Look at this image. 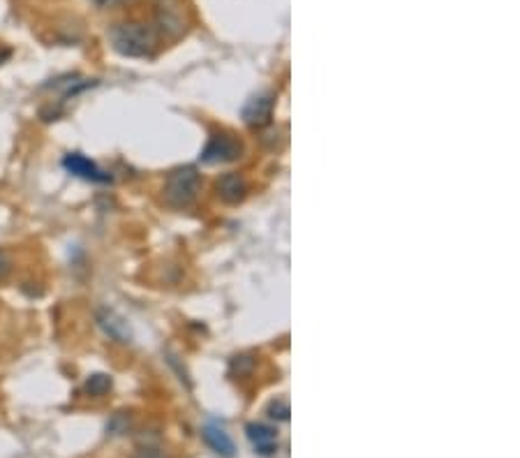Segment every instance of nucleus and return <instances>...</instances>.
<instances>
[{"label":"nucleus","instance_id":"dca6fc26","mask_svg":"<svg viewBox=\"0 0 520 458\" xmlns=\"http://www.w3.org/2000/svg\"><path fill=\"white\" fill-rule=\"evenodd\" d=\"M93 3L99 7V10H107V7H114L116 3H119V0H93Z\"/></svg>","mask_w":520,"mask_h":458},{"label":"nucleus","instance_id":"9d476101","mask_svg":"<svg viewBox=\"0 0 520 458\" xmlns=\"http://www.w3.org/2000/svg\"><path fill=\"white\" fill-rule=\"evenodd\" d=\"M204 440L206 445L213 449L215 454L220 456H234V440L229 438V433L215 426V423H208V426L204 428Z\"/></svg>","mask_w":520,"mask_h":458},{"label":"nucleus","instance_id":"f257e3e1","mask_svg":"<svg viewBox=\"0 0 520 458\" xmlns=\"http://www.w3.org/2000/svg\"><path fill=\"white\" fill-rule=\"evenodd\" d=\"M109 40L116 52L128 58H144L155 52V32L144 23H116L109 30Z\"/></svg>","mask_w":520,"mask_h":458},{"label":"nucleus","instance_id":"0eeeda50","mask_svg":"<svg viewBox=\"0 0 520 458\" xmlns=\"http://www.w3.org/2000/svg\"><path fill=\"white\" fill-rule=\"evenodd\" d=\"M248 440L255 447V452L262 456H271L278 449V430L266 426V423H250Z\"/></svg>","mask_w":520,"mask_h":458},{"label":"nucleus","instance_id":"9b49d317","mask_svg":"<svg viewBox=\"0 0 520 458\" xmlns=\"http://www.w3.org/2000/svg\"><path fill=\"white\" fill-rule=\"evenodd\" d=\"M83 389H86L88 396L99 398V396H104L109 389H111V378L104 375V373H95V375H90V378L86 380Z\"/></svg>","mask_w":520,"mask_h":458},{"label":"nucleus","instance_id":"423d86ee","mask_svg":"<svg viewBox=\"0 0 520 458\" xmlns=\"http://www.w3.org/2000/svg\"><path fill=\"white\" fill-rule=\"evenodd\" d=\"M97 324L104 329V333H107L109 338L116 340V343H130V340H132L130 324L125 322L116 311H109V308L99 311L97 313Z\"/></svg>","mask_w":520,"mask_h":458},{"label":"nucleus","instance_id":"2eb2a0df","mask_svg":"<svg viewBox=\"0 0 520 458\" xmlns=\"http://www.w3.org/2000/svg\"><path fill=\"white\" fill-rule=\"evenodd\" d=\"M10 58H12V49L5 47V44H0V65H5L7 61H10Z\"/></svg>","mask_w":520,"mask_h":458},{"label":"nucleus","instance_id":"ddd939ff","mask_svg":"<svg viewBox=\"0 0 520 458\" xmlns=\"http://www.w3.org/2000/svg\"><path fill=\"white\" fill-rule=\"evenodd\" d=\"M12 271V260L10 255L5 253V250H0V280L7 278V273Z\"/></svg>","mask_w":520,"mask_h":458},{"label":"nucleus","instance_id":"20e7f679","mask_svg":"<svg viewBox=\"0 0 520 458\" xmlns=\"http://www.w3.org/2000/svg\"><path fill=\"white\" fill-rule=\"evenodd\" d=\"M63 167L70 174H74V176H79L83 181H93V183H109V181H111L109 174H104L93 160H88V157L81 155V153L65 155L63 157Z\"/></svg>","mask_w":520,"mask_h":458},{"label":"nucleus","instance_id":"1a4fd4ad","mask_svg":"<svg viewBox=\"0 0 520 458\" xmlns=\"http://www.w3.org/2000/svg\"><path fill=\"white\" fill-rule=\"evenodd\" d=\"M217 195H220L222 202L238 204L248 195V183L243 181V176H238V174H224V176L217 181Z\"/></svg>","mask_w":520,"mask_h":458},{"label":"nucleus","instance_id":"6e6552de","mask_svg":"<svg viewBox=\"0 0 520 458\" xmlns=\"http://www.w3.org/2000/svg\"><path fill=\"white\" fill-rule=\"evenodd\" d=\"M155 14H157V23H160V28L169 32V35H179V32L186 28V19H183V7H181L179 0L174 3V7L167 5V3H157Z\"/></svg>","mask_w":520,"mask_h":458},{"label":"nucleus","instance_id":"39448f33","mask_svg":"<svg viewBox=\"0 0 520 458\" xmlns=\"http://www.w3.org/2000/svg\"><path fill=\"white\" fill-rule=\"evenodd\" d=\"M243 121L253 128H264V125L271 123L273 116V97L271 95H255L250 97L246 107H243Z\"/></svg>","mask_w":520,"mask_h":458},{"label":"nucleus","instance_id":"f8f14e48","mask_svg":"<svg viewBox=\"0 0 520 458\" xmlns=\"http://www.w3.org/2000/svg\"><path fill=\"white\" fill-rule=\"evenodd\" d=\"M268 416L271 419H278V421H287L289 419V405L284 401H275L268 405Z\"/></svg>","mask_w":520,"mask_h":458},{"label":"nucleus","instance_id":"f03ea898","mask_svg":"<svg viewBox=\"0 0 520 458\" xmlns=\"http://www.w3.org/2000/svg\"><path fill=\"white\" fill-rule=\"evenodd\" d=\"M199 174L195 167H181L171 171L164 183V202L174 208H186L197 199L199 193Z\"/></svg>","mask_w":520,"mask_h":458},{"label":"nucleus","instance_id":"4468645a","mask_svg":"<svg viewBox=\"0 0 520 458\" xmlns=\"http://www.w3.org/2000/svg\"><path fill=\"white\" fill-rule=\"evenodd\" d=\"M134 458H162V452L155 447H139Z\"/></svg>","mask_w":520,"mask_h":458},{"label":"nucleus","instance_id":"7ed1b4c3","mask_svg":"<svg viewBox=\"0 0 520 458\" xmlns=\"http://www.w3.org/2000/svg\"><path fill=\"white\" fill-rule=\"evenodd\" d=\"M241 153H243V146L238 139H234L231 135H215L206 144L204 151H201V162H206V164L234 162V160H238Z\"/></svg>","mask_w":520,"mask_h":458}]
</instances>
